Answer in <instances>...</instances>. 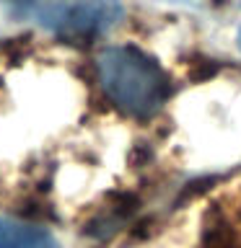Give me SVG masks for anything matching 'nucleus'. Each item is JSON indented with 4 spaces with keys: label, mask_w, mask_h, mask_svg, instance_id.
Listing matches in <instances>:
<instances>
[{
    "label": "nucleus",
    "mask_w": 241,
    "mask_h": 248,
    "mask_svg": "<svg viewBox=\"0 0 241 248\" xmlns=\"http://www.w3.org/2000/svg\"><path fill=\"white\" fill-rule=\"evenodd\" d=\"M215 248H221V246H215Z\"/></svg>",
    "instance_id": "39448f33"
},
{
    "label": "nucleus",
    "mask_w": 241,
    "mask_h": 248,
    "mask_svg": "<svg viewBox=\"0 0 241 248\" xmlns=\"http://www.w3.org/2000/svg\"><path fill=\"white\" fill-rule=\"evenodd\" d=\"M96 73L106 98L130 116H153L169 96V80L158 62L138 46H106L96 57Z\"/></svg>",
    "instance_id": "f257e3e1"
},
{
    "label": "nucleus",
    "mask_w": 241,
    "mask_h": 248,
    "mask_svg": "<svg viewBox=\"0 0 241 248\" xmlns=\"http://www.w3.org/2000/svg\"><path fill=\"white\" fill-rule=\"evenodd\" d=\"M0 248H60V246L42 228L0 220Z\"/></svg>",
    "instance_id": "7ed1b4c3"
},
{
    "label": "nucleus",
    "mask_w": 241,
    "mask_h": 248,
    "mask_svg": "<svg viewBox=\"0 0 241 248\" xmlns=\"http://www.w3.org/2000/svg\"><path fill=\"white\" fill-rule=\"evenodd\" d=\"M36 13L62 36H93L117 18V5L109 0H47Z\"/></svg>",
    "instance_id": "f03ea898"
},
{
    "label": "nucleus",
    "mask_w": 241,
    "mask_h": 248,
    "mask_svg": "<svg viewBox=\"0 0 241 248\" xmlns=\"http://www.w3.org/2000/svg\"><path fill=\"white\" fill-rule=\"evenodd\" d=\"M239 46H241V34H239Z\"/></svg>",
    "instance_id": "20e7f679"
}]
</instances>
